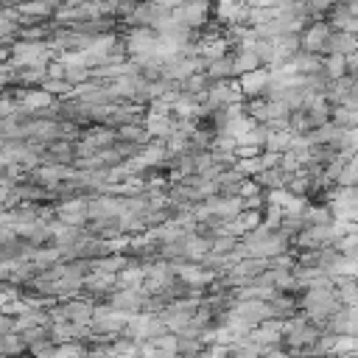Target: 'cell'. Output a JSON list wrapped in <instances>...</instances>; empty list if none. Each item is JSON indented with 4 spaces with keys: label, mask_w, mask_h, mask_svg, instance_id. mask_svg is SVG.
Wrapping results in <instances>:
<instances>
[{
    "label": "cell",
    "mask_w": 358,
    "mask_h": 358,
    "mask_svg": "<svg viewBox=\"0 0 358 358\" xmlns=\"http://www.w3.org/2000/svg\"><path fill=\"white\" fill-rule=\"evenodd\" d=\"M171 358H179V355H171Z\"/></svg>",
    "instance_id": "obj_2"
},
{
    "label": "cell",
    "mask_w": 358,
    "mask_h": 358,
    "mask_svg": "<svg viewBox=\"0 0 358 358\" xmlns=\"http://www.w3.org/2000/svg\"><path fill=\"white\" fill-rule=\"evenodd\" d=\"M6 333H17V330H14V322L0 313V336H6Z\"/></svg>",
    "instance_id": "obj_1"
}]
</instances>
